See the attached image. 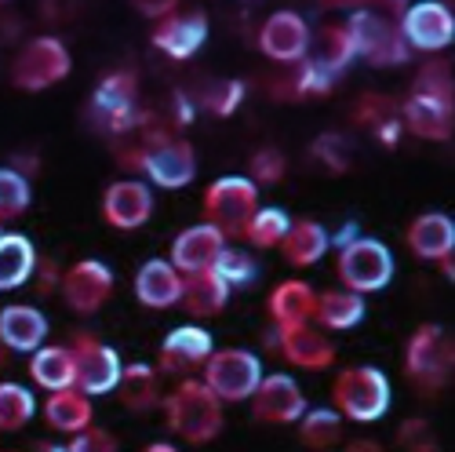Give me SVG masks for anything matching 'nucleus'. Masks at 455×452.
Instances as JSON below:
<instances>
[{
  "instance_id": "nucleus-1",
  "label": "nucleus",
  "mask_w": 455,
  "mask_h": 452,
  "mask_svg": "<svg viewBox=\"0 0 455 452\" xmlns=\"http://www.w3.org/2000/svg\"><path fill=\"white\" fill-rule=\"evenodd\" d=\"M168 427L189 445H204L222 431V401L204 387V380H186L164 401Z\"/></svg>"
},
{
  "instance_id": "nucleus-2",
  "label": "nucleus",
  "mask_w": 455,
  "mask_h": 452,
  "mask_svg": "<svg viewBox=\"0 0 455 452\" xmlns=\"http://www.w3.org/2000/svg\"><path fill=\"white\" fill-rule=\"evenodd\" d=\"M390 380L383 368L375 365H361V368H347L335 375L331 383V401L335 408L343 412L347 420H357V424H375L383 420L390 412Z\"/></svg>"
},
{
  "instance_id": "nucleus-3",
  "label": "nucleus",
  "mask_w": 455,
  "mask_h": 452,
  "mask_svg": "<svg viewBox=\"0 0 455 452\" xmlns=\"http://www.w3.org/2000/svg\"><path fill=\"white\" fill-rule=\"evenodd\" d=\"M347 33H350L354 55L368 59L371 66H401V62H408V55H411L401 26H394L390 19L375 15V12H368V8H357V12L350 15Z\"/></svg>"
},
{
  "instance_id": "nucleus-4",
  "label": "nucleus",
  "mask_w": 455,
  "mask_h": 452,
  "mask_svg": "<svg viewBox=\"0 0 455 452\" xmlns=\"http://www.w3.org/2000/svg\"><path fill=\"white\" fill-rule=\"evenodd\" d=\"M255 208H259V190H255V182L244 179V175H222L208 186V194H204L208 222L219 226L226 238L244 234V226L251 222Z\"/></svg>"
},
{
  "instance_id": "nucleus-5",
  "label": "nucleus",
  "mask_w": 455,
  "mask_h": 452,
  "mask_svg": "<svg viewBox=\"0 0 455 452\" xmlns=\"http://www.w3.org/2000/svg\"><path fill=\"white\" fill-rule=\"evenodd\" d=\"M262 380V365L251 351H212L204 361V387L219 401H244L255 394Z\"/></svg>"
},
{
  "instance_id": "nucleus-6",
  "label": "nucleus",
  "mask_w": 455,
  "mask_h": 452,
  "mask_svg": "<svg viewBox=\"0 0 455 452\" xmlns=\"http://www.w3.org/2000/svg\"><path fill=\"white\" fill-rule=\"evenodd\" d=\"M69 66H73V59L59 36H36V41H29L19 52V59L12 66V85L22 92H44L66 77Z\"/></svg>"
},
{
  "instance_id": "nucleus-7",
  "label": "nucleus",
  "mask_w": 455,
  "mask_h": 452,
  "mask_svg": "<svg viewBox=\"0 0 455 452\" xmlns=\"http://www.w3.org/2000/svg\"><path fill=\"white\" fill-rule=\"evenodd\" d=\"M339 278L350 292H379L394 278V255L383 241L357 238L347 248H339Z\"/></svg>"
},
{
  "instance_id": "nucleus-8",
  "label": "nucleus",
  "mask_w": 455,
  "mask_h": 452,
  "mask_svg": "<svg viewBox=\"0 0 455 452\" xmlns=\"http://www.w3.org/2000/svg\"><path fill=\"white\" fill-rule=\"evenodd\" d=\"M92 109L99 125L109 132V135H124V132H135L139 128V85H135V73H109V77L99 81L95 95H92Z\"/></svg>"
},
{
  "instance_id": "nucleus-9",
  "label": "nucleus",
  "mask_w": 455,
  "mask_h": 452,
  "mask_svg": "<svg viewBox=\"0 0 455 452\" xmlns=\"http://www.w3.org/2000/svg\"><path fill=\"white\" fill-rule=\"evenodd\" d=\"M121 358L113 347L99 343L92 335H77L73 343V387L81 394L95 398V394H109L121 383Z\"/></svg>"
},
{
  "instance_id": "nucleus-10",
  "label": "nucleus",
  "mask_w": 455,
  "mask_h": 452,
  "mask_svg": "<svg viewBox=\"0 0 455 452\" xmlns=\"http://www.w3.org/2000/svg\"><path fill=\"white\" fill-rule=\"evenodd\" d=\"M404 368L411 375V383H419L423 391H437L448 380L451 368V343L444 339L441 325H423L415 328L408 354H404Z\"/></svg>"
},
{
  "instance_id": "nucleus-11",
  "label": "nucleus",
  "mask_w": 455,
  "mask_h": 452,
  "mask_svg": "<svg viewBox=\"0 0 455 452\" xmlns=\"http://www.w3.org/2000/svg\"><path fill=\"white\" fill-rule=\"evenodd\" d=\"M139 165L157 186H164V190H179V186L194 182V175H197V154H194V146L182 139L146 142L139 149Z\"/></svg>"
},
{
  "instance_id": "nucleus-12",
  "label": "nucleus",
  "mask_w": 455,
  "mask_h": 452,
  "mask_svg": "<svg viewBox=\"0 0 455 452\" xmlns=\"http://www.w3.org/2000/svg\"><path fill=\"white\" fill-rule=\"evenodd\" d=\"M401 33L408 48H419V52H441L451 44L455 36V15L437 4V0H419V4H411L401 19Z\"/></svg>"
},
{
  "instance_id": "nucleus-13",
  "label": "nucleus",
  "mask_w": 455,
  "mask_h": 452,
  "mask_svg": "<svg viewBox=\"0 0 455 452\" xmlns=\"http://www.w3.org/2000/svg\"><path fill=\"white\" fill-rule=\"evenodd\" d=\"M66 303L77 314H95L106 299L113 295V270L102 259H81L77 267H69V274L59 281Z\"/></svg>"
},
{
  "instance_id": "nucleus-14",
  "label": "nucleus",
  "mask_w": 455,
  "mask_h": 452,
  "mask_svg": "<svg viewBox=\"0 0 455 452\" xmlns=\"http://www.w3.org/2000/svg\"><path fill=\"white\" fill-rule=\"evenodd\" d=\"M251 408L262 424H295L302 412H307V398H302L299 383L284 372L262 375L255 394H251Z\"/></svg>"
},
{
  "instance_id": "nucleus-15",
  "label": "nucleus",
  "mask_w": 455,
  "mask_h": 452,
  "mask_svg": "<svg viewBox=\"0 0 455 452\" xmlns=\"http://www.w3.org/2000/svg\"><path fill=\"white\" fill-rule=\"evenodd\" d=\"M102 215L117 230H139L154 215V190L139 179H121L102 194Z\"/></svg>"
},
{
  "instance_id": "nucleus-16",
  "label": "nucleus",
  "mask_w": 455,
  "mask_h": 452,
  "mask_svg": "<svg viewBox=\"0 0 455 452\" xmlns=\"http://www.w3.org/2000/svg\"><path fill=\"white\" fill-rule=\"evenodd\" d=\"M226 248V234L212 222H201V226H186V230L172 241V267L179 274H201V270H212L215 255Z\"/></svg>"
},
{
  "instance_id": "nucleus-17",
  "label": "nucleus",
  "mask_w": 455,
  "mask_h": 452,
  "mask_svg": "<svg viewBox=\"0 0 455 452\" xmlns=\"http://www.w3.org/2000/svg\"><path fill=\"white\" fill-rule=\"evenodd\" d=\"M310 44V26L295 12H274L259 29V48L274 62H299Z\"/></svg>"
},
{
  "instance_id": "nucleus-18",
  "label": "nucleus",
  "mask_w": 455,
  "mask_h": 452,
  "mask_svg": "<svg viewBox=\"0 0 455 452\" xmlns=\"http://www.w3.org/2000/svg\"><path fill=\"white\" fill-rule=\"evenodd\" d=\"M212 351H215V343H212L208 328H201V325H179V328L168 332L164 347H161V372L182 375L189 368L204 365Z\"/></svg>"
},
{
  "instance_id": "nucleus-19",
  "label": "nucleus",
  "mask_w": 455,
  "mask_h": 452,
  "mask_svg": "<svg viewBox=\"0 0 455 452\" xmlns=\"http://www.w3.org/2000/svg\"><path fill=\"white\" fill-rule=\"evenodd\" d=\"M277 347L291 365L310 368V372H321V368H328L335 361V347L324 339V332H317L310 321L277 328Z\"/></svg>"
},
{
  "instance_id": "nucleus-20",
  "label": "nucleus",
  "mask_w": 455,
  "mask_h": 452,
  "mask_svg": "<svg viewBox=\"0 0 455 452\" xmlns=\"http://www.w3.org/2000/svg\"><path fill=\"white\" fill-rule=\"evenodd\" d=\"M44 335H48V318L36 307L15 303V307L0 311V347L29 354L44 343Z\"/></svg>"
},
{
  "instance_id": "nucleus-21",
  "label": "nucleus",
  "mask_w": 455,
  "mask_h": 452,
  "mask_svg": "<svg viewBox=\"0 0 455 452\" xmlns=\"http://www.w3.org/2000/svg\"><path fill=\"white\" fill-rule=\"evenodd\" d=\"M208 41V19L201 12L194 15H168L157 29H154V44L172 55V59H189L197 55L201 44Z\"/></svg>"
},
{
  "instance_id": "nucleus-22",
  "label": "nucleus",
  "mask_w": 455,
  "mask_h": 452,
  "mask_svg": "<svg viewBox=\"0 0 455 452\" xmlns=\"http://www.w3.org/2000/svg\"><path fill=\"white\" fill-rule=\"evenodd\" d=\"M135 295L154 311L175 307L182 299V274L172 267L168 259H149L135 274Z\"/></svg>"
},
{
  "instance_id": "nucleus-23",
  "label": "nucleus",
  "mask_w": 455,
  "mask_h": 452,
  "mask_svg": "<svg viewBox=\"0 0 455 452\" xmlns=\"http://www.w3.org/2000/svg\"><path fill=\"white\" fill-rule=\"evenodd\" d=\"M307 59L310 66H317L321 73H328V77H339L357 55H354V44H350V33L347 26H321L310 44H307Z\"/></svg>"
},
{
  "instance_id": "nucleus-24",
  "label": "nucleus",
  "mask_w": 455,
  "mask_h": 452,
  "mask_svg": "<svg viewBox=\"0 0 455 452\" xmlns=\"http://www.w3.org/2000/svg\"><path fill=\"white\" fill-rule=\"evenodd\" d=\"M408 248L419 259H444L455 248V222L441 212H427L408 226Z\"/></svg>"
},
{
  "instance_id": "nucleus-25",
  "label": "nucleus",
  "mask_w": 455,
  "mask_h": 452,
  "mask_svg": "<svg viewBox=\"0 0 455 452\" xmlns=\"http://www.w3.org/2000/svg\"><path fill=\"white\" fill-rule=\"evenodd\" d=\"M401 125H408L415 135L441 142V139L451 135V106L441 102V99H434V95H419V92H415L404 102V109H401Z\"/></svg>"
},
{
  "instance_id": "nucleus-26",
  "label": "nucleus",
  "mask_w": 455,
  "mask_h": 452,
  "mask_svg": "<svg viewBox=\"0 0 455 452\" xmlns=\"http://www.w3.org/2000/svg\"><path fill=\"white\" fill-rule=\"evenodd\" d=\"M314 307H317V292L307 281H284L270 295V318L277 328L314 321Z\"/></svg>"
},
{
  "instance_id": "nucleus-27",
  "label": "nucleus",
  "mask_w": 455,
  "mask_h": 452,
  "mask_svg": "<svg viewBox=\"0 0 455 452\" xmlns=\"http://www.w3.org/2000/svg\"><path fill=\"white\" fill-rule=\"evenodd\" d=\"M36 270V252L26 234H0V292L22 288Z\"/></svg>"
},
{
  "instance_id": "nucleus-28",
  "label": "nucleus",
  "mask_w": 455,
  "mask_h": 452,
  "mask_svg": "<svg viewBox=\"0 0 455 452\" xmlns=\"http://www.w3.org/2000/svg\"><path fill=\"white\" fill-rule=\"evenodd\" d=\"M226 299H230V285H226L215 270H201V274H189L182 281V299L186 311L194 318H212L226 307Z\"/></svg>"
},
{
  "instance_id": "nucleus-29",
  "label": "nucleus",
  "mask_w": 455,
  "mask_h": 452,
  "mask_svg": "<svg viewBox=\"0 0 455 452\" xmlns=\"http://www.w3.org/2000/svg\"><path fill=\"white\" fill-rule=\"evenodd\" d=\"M284 252V259L291 267H314V262L328 252V230L314 219H302V222H291L284 241L277 245Z\"/></svg>"
},
{
  "instance_id": "nucleus-30",
  "label": "nucleus",
  "mask_w": 455,
  "mask_h": 452,
  "mask_svg": "<svg viewBox=\"0 0 455 452\" xmlns=\"http://www.w3.org/2000/svg\"><path fill=\"white\" fill-rule=\"evenodd\" d=\"M44 420L62 434H77L92 424V401L77 387L52 391V398L44 401Z\"/></svg>"
},
{
  "instance_id": "nucleus-31",
  "label": "nucleus",
  "mask_w": 455,
  "mask_h": 452,
  "mask_svg": "<svg viewBox=\"0 0 455 452\" xmlns=\"http://www.w3.org/2000/svg\"><path fill=\"white\" fill-rule=\"evenodd\" d=\"M314 318L324 325V328H354L364 321V299L361 292H350V288H335V292H321L317 295V307H314Z\"/></svg>"
},
{
  "instance_id": "nucleus-32",
  "label": "nucleus",
  "mask_w": 455,
  "mask_h": 452,
  "mask_svg": "<svg viewBox=\"0 0 455 452\" xmlns=\"http://www.w3.org/2000/svg\"><path fill=\"white\" fill-rule=\"evenodd\" d=\"M33 383L44 391H66L73 387V351L69 347H36L29 361Z\"/></svg>"
},
{
  "instance_id": "nucleus-33",
  "label": "nucleus",
  "mask_w": 455,
  "mask_h": 452,
  "mask_svg": "<svg viewBox=\"0 0 455 452\" xmlns=\"http://www.w3.org/2000/svg\"><path fill=\"white\" fill-rule=\"evenodd\" d=\"M121 398L132 412H146L154 408L157 398H161V387H157V372L149 368L146 361H132L128 368H121Z\"/></svg>"
},
{
  "instance_id": "nucleus-34",
  "label": "nucleus",
  "mask_w": 455,
  "mask_h": 452,
  "mask_svg": "<svg viewBox=\"0 0 455 452\" xmlns=\"http://www.w3.org/2000/svg\"><path fill=\"white\" fill-rule=\"evenodd\" d=\"M33 416H36L33 391L15 380L0 383V431H22Z\"/></svg>"
},
{
  "instance_id": "nucleus-35",
  "label": "nucleus",
  "mask_w": 455,
  "mask_h": 452,
  "mask_svg": "<svg viewBox=\"0 0 455 452\" xmlns=\"http://www.w3.org/2000/svg\"><path fill=\"white\" fill-rule=\"evenodd\" d=\"M299 420H302V431H299L302 445H310V448H331L343 438V420L331 408H307Z\"/></svg>"
},
{
  "instance_id": "nucleus-36",
  "label": "nucleus",
  "mask_w": 455,
  "mask_h": 452,
  "mask_svg": "<svg viewBox=\"0 0 455 452\" xmlns=\"http://www.w3.org/2000/svg\"><path fill=\"white\" fill-rule=\"evenodd\" d=\"M288 226H291V219L284 208H255L251 222L244 226V234L255 248H277L288 234Z\"/></svg>"
},
{
  "instance_id": "nucleus-37",
  "label": "nucleus",
  "mask_w": 455,
  "mask_h": 452,
  "mask_svg": "<svg viewBox=\"0 0 455 452\" xmlns=\"http://www.w3.org/2000/svg\"><path fill=\"white\" fill-rule=\"evenodd\" d=\"M212 270H215L226 285H230V288H244V285H251L255 274H259L255 259H251L248 252H237V248H222V252L215 255V262H212Z\"/></svg>"
},
{
  "instance_id": "nucleus-38",
  "label": "nucleus",
  "mask_w": 455,
  "mask_h": 452,
  "mask_svg": "<svg viewBox=\"0 0 455 452\" xmlns=\"http://www.w3.org/2000/svg\"><path fill=\"white\" fill-rule=\"evenodd\" d=\"M29 208V182L15 168H0V219H15Z\"/></svg>"
},
{
  "instance_id": "nucleus-39",
  "label": "nucleus",
  "mask_w": 455,
  "mask_h": 452,
  "mask_svg": "<svg viewBox=\"0 0 455 452\" xmlns=\"http://www.w3.org/2000/svg\"><path fill=\"white\" fill-rule=\"evenodd\" d=\"M241 99H244V85H241V81H215V85H208V92L201 95V102H204L212 113H219V117H230V113L241 106Z\"/></svg>"
},
{
  "instance_id": "nucleus-40",
  "label": "nucleus",
  "mask_w": 455,
  "mask_h": 452,
  "mask_svg": "<svg viewBox=\"0 0 455 452\" xmlns=\"http://www.w3.org/2000/svg\"><path fill=\"white\" fill-rule=\"evenodd\" d=\"M415 92L419 95H434L441 102L451 106V69L444 62H427L419 69V85H415Z\"/></svg>"
},
{
  "instance_id": "nucleus-41",
  "label": "nucleus",
  "mask_w": 455,
  "mask_h": 452,
  "mask_svg": "<svg viewBox=\"0 0 455 452\" xmlns=\"http://www.w3.org/2000/svg\"><path fill=\"white\" fill-rule=\"evenodd\" d=\"M314 157H321L331 172H347L350 168V146L343 135H321L314 142Z\"/></svg>"
},
{
  "instance_id": "nucleus-42",
  "label": "nucleus",
  "mask_w": 455,
  "mask_h": 452,
  "mask_svg": "<svg viewBox=\"0 0 455 452\" xmlns=\"http://www.w3.org/2000/svg\"><path fill=\"white\" fill-rule=\"evenodd\" d=\"M284 179V154L274 146H262L251 157V182H281Z\"/></svg>"
},
{
  "instance_id": "nucleus-43",
  "label": "nucleus",
  "mask_w": 455,
  "mask_h": 452,
  "mask_svg": "<svg viewBox=\"0 0 455 452\" xmlns=\"http://www.w3.org/2000/svg\"><path fill=\"white\" fill-rule=\"evenodd\" d=\"M394 117H397L394 102L383 99V95H364V99L357 102V121H361V125L379 128V125H387V121H394Z\"/></svg>"
},
{
  "instance_id": "nucleus-44",
  "label": "nucleus",
  "mask_w": 455,
  "mask_h": 452,
  "mask_svg": "<svg viewBox=\"0 0 455 452\" xmlns=\"http://www.w3.org/2000/svg\"><path fill=\"white\" fill-rule=\"evenodd\" d=\"M66 452H117V438H113L109 431H77L73 434V441L66 445Z\"/></svg>"
},
{
  "instance_id": "nucleus-45",
  "label": "nucleus",
  "mask_w": 455,
  "mask_h": 452,
  "mask_svg": "<svg viewBox=\"0 0 455 452\" xmlns=\"http://www.w3.org/2000/svg\"><path fill=\"white\" fill-rule=\"evenodd\" d=\"M401 445H404L408 452H437V445H434L430 434H427V424H404Z\"/></svg>"
},
{
  "instance_id": "nucleus-46",
  "label": "nucleus",
  "mask_w": 455,
  "mask_h": 452,
  "mask_svg": "<svg viewBox=\"0 0 455 452\" xmlns=\"http://www.w3.org/2000/svg\"><path fill=\"white\" fill-rule=\"evenodd\" d=\"M132 4H135L146 19H168V15L175 12L179 0H132Z\"/></svg>"
},
{
  "instance_id": "nucleus-47",
  "label": "nucleus",
  "mask_w": 455,
  "mask_h": 452,
  "mask_svg": "<svg viewBox=\"0 0 455 452\" xmlns=\"http://www.w3.org/2000/svg\"><path fill=\"white\" fill-rule=\"evenodd\" d=\"M357 238H361V226H357V222H347L339 234H328V245H335V248H347V245H350V241H357Z\"/></svg>"
},
{
  "instance_id": "nucleus-48",
  "label": "nucleus",
  "mask_w": 455,
  "mask_h": 452,
  "mask_svg": "<svg viewBox=\"0 0 455 452\" xmlns=\"http://www.w3.org/2000/svg\"><path fill=\"white\" fill-rule=\"evenodd\" d=\"M175 121H179V125L194 121V99H186L182 92H175Z\"/></svg>"
},
{
  "instance_id": "nucleus-49",
  "label": "nucleus",
  "mask_w": 455,
  "mask_h": 452,
  "mask_svg": "<svg viewBox=\"0 0 455 452\" xmlns=\"http://www.w3.org/2000/svg\"><path fill=\"white\" fill-rule=\"evenodd\" d=\"M347 452H383V445H375V441H368V438H357V441L347 445Z\"/></svg>"
},
{
  "instance_id": "nucleus-50",
  "label": "nucleus",
  "mask_w": 455,
  "mask_h": 452,
  "mask_svg": "<svg viewBox=\"0 0 455 452\" xmlns=\"http://www.w3.org/2000/svg\"><path fill=\"white\" fill-rule=\"evenodd\" d=\"M52 285H55V262H44V270H41V292H52Z\"/></svg>"
},
{
  "instance_id": "nucleus-51",
  "label": "nucleus",
  "mask_w": 455,
  "mask_h": 452,
  "mask_svg": "<svg viewBox=\"0 0 455 452\" xmlns=\"http://www.w3.org/2000/svg\"><path fill=\"white\" fill-rule=\"evenodd\" d=\"M146 452H179V448L168 441H154V445H146Z\"/></svg>"
},
{
  "instance_id": "nucleus-52",
  "label": "nucleus",
  "mask_w": 455,
  "mask_h": 452,
  "mask_svg": "<svg viewBox=\"0 0 455 452\" xmlns=\"http://www.w3.org/2000/svg\"><path fill=\"white\" fill-rule=\"evenodd\" d=\"M0 222H4V219H0ZM0 234H4V226H0Z\"/></svg>"
},
{
  "instance_id": "nucleus-53",
  "label": "nucleus",
  "mask_w": 455,
  "mask_h": 452,
  "mask_svg": "<svg viewBox=\"0 0 455 452\" xmlns=\"http://www.w3.org/2000/svg\"><path fill=\"white\" fill-rule=\"evenodd\" d=\"M0 4H8V0H0Z\"/></svg>"
}]
</instances>
